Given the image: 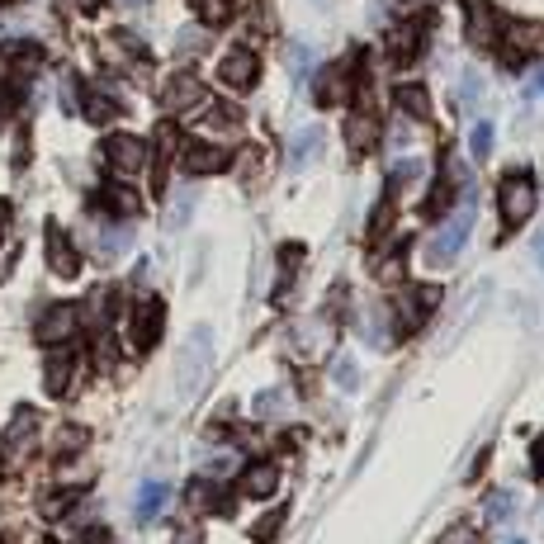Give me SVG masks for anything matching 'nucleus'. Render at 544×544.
Returning a JSON list of instances; mask_svg holds the SVG:
<instances>
[{
    "instance_id": "obj_11",
    "label": "nucleus",
    "mask_w": 544,
    "mask_h": 544,
    "mask_svg": "<svg viewBox=\"0 0 544 544\" xmlns=\"http://www.w3.org/2000/svg\"><path fill=\"white\" fill-rule=\"evenodd\" d=\"M180 161H185L189 176H218L232 156H228L223 147H213V143H185V147H180Z\"/></svg>"
},
{
    "instance_id": "obj_7",
    "label": "nucleus",
    "mask_w": 544,
    "mask_h": 544,
    "mask_svg": "<svg viewBox=\"0 0 544 544\" xmlns=\"http://www.w3.org/2000/svg\"><path fill=\"white\" fill-rule=\"evenodd\" d=\"M161 322H166V304L161 298H138L133 308V322H128V341L133 350H152L161 341Z\"/></svg>"
},
{
    "instance_id": "obj_31",
    "label": "nucleus",
    "mask_w": 544,
    "mask_h": 544,
    "mask_svg": "<svg viewBox=\"0 0 544 544\" xmlns=\"http://www.w3.org/2000/svg\"><path fill=\"white\" fill-rule=\"evenodd\" d=\"M530 469H535V478L544 483V435L535 441V450H530Z\"/></svg>"
},
{
    "instance_id": "obj_6",
    "label": "nucleus",
    "mask_w": 544,
    "mask_h": 544,
    "mask_svg": "<svg viewBox=\"0 0 544 544\" xmlns=\"http://www.w3.org/2000/svg\"><path fill=\"white\" fill-rule=\"evenodd\" d=\"M34 435H38V412H34V407H19L15 426L5 435V469H24V464H29V454L38 445Z\"/></svg>"
},
{
    "instance_id": "obj_2",
    "label": "nucleus",
    "mask_w": 544,
    "mask_h": 544,
    "mask_svg": "<svg viewBox=\"0 0 544 544\" xmlns=\"http://www.w3.org/2000/svg\"><path fill=\"white\" fill-rule=\"evenodd\" d=\"M469 228H474V189H464V204H459L441 228L431 232V241H426V265H435V270H445V265H454V256L464 251V241H469Z\"/></svg>"
},
{
    "instance_id": "obj_3",
    "label": "nucleus",
    "mask_w": 544,
    "mask_h": 544,
    "mask_svg": "<svg viewBox=\"0 0 544 544\" xmlns=\"http://www.w3.org/2000/svg\"><path fill=\"white\" fill-rule=\"evenodd\" d=\"M497 208H502V223L507 228H521L526 218L535 213V180L530 171H511L497 189Z\"/></svg>"
},
{
    "instance_id": "obj_16",
    "label": "nucleus",
    "mask_w": 544,
    "mask_h": 544,
    "mask_svg": "<svg viewBox=\"0 0 544 544\" xmlns=\"http://www.w3.org/2000/svg\"><path fill=\"white\" fill-rule=\"evenodd\" d=\"M421 43H426V19H407L402 29L393 34V43H389L393 62H417L421 58Z\"/></svg>"
},
{
    "instance_id": "obj_34",
    "label": "nucleus",
    "mask_w": 544,
    "mask_h": 544,
    "mask_svg": "<svg viewBox=\"0 0 544 544\" xmlns=\"http://www.w3.org/2000/svg\"><path fill=\"white\" fill-rule=\"evenodd\" d=\"M478 95H483V80H478V76H464V100L474 104Z\"/></svg>"
},
{
    "instance_id": "obj_24",
    "label": "nucleus",
    "mask_w": 544,
    "mask_h": 544,
    "mask_svg": "<svg viewBox=\"0 0 544 544\" xmlns=\"http://www.w3.org/2000/svg\"><path fill=\"white\" fill-rule=\"evenodd\" d=\"M421 171H426V166H421L417 156L398 161V166L389 171V195H398V189H407V185H417V180H421Z\"/></svg>"
},
{
    "instance_id": "obj_26",
    "label": "nucleus",
    "mask_w": 544,
    "mask_h": 544,
    "mask_svg": "<svg viewBox=\"0 0 544 544\" xmlns=\"http://www.w3.org/2000/svg\"><path fill=\"white\" fill-rule=\"evenodd\" d=\"M469 152H474V161H487V156H493V123H487V119L474 123V133H469Z\"/></svg>"
},
{
    "instance_id": "obj_22",
    "label": "nucleus",
    "mask_w": 544,
    "mask_h": 544,
    "mask_svg": "<svg viewBox=\"0 0 544 544\" xmlns=\"http://www.w3.org/2000/svg\"><path fill=\"white\" fill-rule=\"evenodd\" d=\"M398 109H407L417 123H426V119H431V95H426V86H398Z\"/></svg>"
},
{
    "instance_id": "obj_1",
    "label": "nucleus",
    "mask_w": 544,
    "mask_h": 544,
    "mask_svg": "<svg viewBox=\"0 0 544 544\" xmlns=\"http://www.w3.org/2000/svg\"><path fill=\"white\" fill-rule=\"evenodd\" d=\"M208 365H213V326H195L176 350V398L180 402H189L204 389Z\"/></svg>"
},
{
    "instance_id": "obj_25",
    "label": "nucleus",
    "mask_w": 544,
    "mask_h": 544,
    "mask_svg": "<svg viewBox=\"0 0 544 544\" xmlns=\"http://www.w3.org/2000/svg\"><path fill=\"white\" fill-rule=\"evenodd\" d=\"M114 114H119V100L114 95H104V91H91L86 95V119L91 123H109Z\"/></svg>"
},
{
    "instance_id": "obj_30",
    "label": "nucleus",
    "mask_w": 544,
    "mask_h": 544,
    "mask_svg": "<svg viewBox=\"0 0 544 544\" xmlns=\"http://www.w3.org/2000/svg\"><path fill=\"white\" fill-rule=\"evenodd\" d=\"M332 379H336L346 393H350V389H360V369H356V360H350V356H341V360L332 365Z\"/></svg>"
},
{
    "instance_id": "obj_4",
    "label": "nucleus",
    "mask_w": 544,
    "mask_h": 544,
    "mask_svg": "<svg viewBox=\"0 0 544 544\" xmlns=\"http://www.w3.org/2000/svg\"><path fill=\"white\" fill-rule=\"evenodd\" d=\"M497 48H502V62L516 71V67H526L535 52L544 48V24H535V19H516V24H507V34L497 38Z\"/></svg>"
},
{
    "instance_id": "obj_17",
    "label": "nucleus",
    "mask_w": 544,
    "mask_h": 544,
    "mask_svg": "<svg viewBox=\"0 0 544 544\" xmlns=\"http://www.w3.org/2000/svg\"><path fill=\"white\" fill-rule=\"evenodd\" d=\"M346 147L356 152V156H365V152L379 147V123H374V114H350V119H346Z\"/></svg>"
},
{
    "instance_id": "obj_10",
    "label": "nucleus",
    "mask_w": 544,
    "mask_h": 544,
    "mask_svg": "<svg viewBox=\"0 0 544 544\" xmlns=\"http://www.w3.org/2000/svg\"><path fill=\"white\" fill-rule=\"evenodd\" d=\"M256 76H261V62H256L251 48H232L228 58L218 62V80H223V86H232V91H251Z\"/></svg>"
},
{
    "instance_id": "obj_15",
    "label": "nucleus",
    "mask_w": 544,
    "mask_h": 544,
    "mask_svg": "<svg viewBox=\"0 0 544 544\" xmlns=\"http://www.w3.org/2000/svg\"><path fill=\"white\" fill-rule=\"evenodd\" d=\"M241 497H270L280 487V469L270 464V459H256V464H247L241 469Z\"/></svg>"
},
{
    "instance_id": "obj_33",
    "label": "nucleus",
    "mask_w": 544,
    "mask_h": 544,
    "mask_svg": "<svg viewBox=\"0 0 544 544\" xmlns=\"http://www.w3.org/2000/svg\"><path fill=\"white\" fill-rule=\"evenodd\" d=\"M526 100H544V67L530 76V86H526Z\"/></svg>"
},
{
    "instance_id": "obj_21",
    "label": "nucleus",
    "mask_w": 544,
    "mask_h": 544,
    "mask_svg": "<svg viewBox=\"0 0 544 544\" xmlns=\"http://www.w3.org/2000/svg\"><path fill=\"white\" fill-rule=\"evenodd\" d=\"M71 350H58V356H48V393H67V384H71Z\"/></svg>"
},
{
    "instance_id": "obj_28",
    "label": "nucleus",
    "mask_w": 544,
    "mask_h": 544,
    "mask_svg": "<svg viewBox=\"0 0 544 544\" xmlns=\"http://www.w3.org/2000/svg\"><path fill=\"white\" fill-rule=\"evenodd\" d=\"M189 5H195V15L204 24H223L232 15V0H189Z\"/></svg>"
},
{
    "instance_id": "obj_13",
    "label": "nucleus",
    "mask_w": 544,
    "mask_h": 544,
    "mask_svg": "<svg viewBox=\"0 0 544 544\" xmlns=\"http://www.w3.org/2000/svg\"><path fill=\"white\" fill-rule=\"evenodd\" d=\"M464 19H469V38L478 48L497 43V10H493V0H464Z\"/></svg>"
},
{
    "instance_id": "obj_36",
    "label": "nucleus",
    "mask_w": 544,
    "mask_h": 544,
    "mask_svg": "<svg viewBox=\"0 0 544 544\" xmlns=\"http://www.w3.org/2000/svg\"><path fill=\"white\" fill-rule=\"evenodd\" d=\"M535 261H539V270H544V232L535 237Z\"/></svg>"
},
{
    "instance_id": "obj_8",
    "label": "nucleus",
    "mask_w": 544,
    "mask_h": 544,
    "mask_svg": "<svg viewBox=\"0 0 544 544\" xmlns=\"http://www.w3.org/2000/svg\"><path fill=\"white\" fill-rule=\"evenodd\" d=\"M104 161L119 180H128V176L143 171L147 147H143V138H133V133H114V138H104Z\"/></svg>"
},
{
    "instance_id": "obj_5",
    "label": "nucleus",
    "mask_w": 544,
    "mask_h": 544,
    "mask_svg": "<svg viewBox=\"0 0 544 544\" xmlns=\"http://www.w3.org/2000/svg\"><path fill=\"white\" fill-rule=\"evenodd\" d=\"M356 76H360V58H356V52L341 58V62H332V67L317 76V104L326 109V104L350 100V95H356Z\"/></svg>"
},
{
    "instance_id": "obj_23",
    "label": "nucleus",
    "mask_w": 544,
    "mask_h": 544,
    "mask_svg": "<svg viewBox=\"0 0 544 544\" xmlns=\"http://www.w3.org/2000/svg\"><path fill=\"white\" fill-rule=\"evenodd\" d=\"M171 497V487L166 483H143V493H138V521H152V516L161 511V502H166Z\"/></svg>"
},
{
    "instance_id": "obj_29",
    "label": "nucleus",
    "mask_w": 544,
    "mask_h": 544,
    "mask_svg": "<svg viewBox=\"0 0 544 544\" xmlns=\"http://www.w3.org/2000/svg\"><path fill=\"white\" fill-rule=\"evenodd\" d=\"M289 67H293V80H308V71H313V48H308V43H289Z\"/></svg>"
},
{
    "instance_id": "obj_35",
    "label": "nucleus",
    "mask_w": 544,
    "mask_h": 544,
    "mask_svg": "<svg viewBox=\"0 0 544 544\" xmlns=\"http://www.w3.org/2000/svg\"><path fill=\"white\" fill-rule=\"evenodd\" d=\"M176 544H204V535H199V526H185V530L176 535Z\"/></svg>"
},
{
    "instance_id": "obj_18",
    "label": "nucleus",
    "mask_w": 544,
    "mask_h": 544,
    "mask_svg": "<svg viewBox=\"0 0 544 544\" xmlns=\"http://www.w3.org/2000/svg\"><path fill=\"white\" fill-rule=\"evenodd\" d=\"M76 322H80V313H76L71 304H62V308L43 313V322H38V336H43V341H67V336L76 332Z\"/></svg>"
},
{
    "instance_id": "obj_14",
    "label": "nucleus",
    "mask_w": 544,
    "mask_h": 544,
    "mask_svg": "<svg viewBox=\"0 0 544 544\" xmlns=\"http://www.w3.org/2000/svg\"><path fill=\"white\" fill-rule=\"evenodd\" d=\"M199 100H204V86H199V76H189V71L171 76L166 91H161V104H166L171 114H185V109H195Z\"/></svg>"
},
{
    "instance_id": "obj_38",
    "label": "nucleus",
    "mask_w": 544,
    "mask_h": 544,
    "mask_svg": "<svg viewBox=\"0 0 544 544\" xmlns=\"http://www.w3.org/2000/svg\"><path fill=\"white\" fill-rule=\"evenodd\" d=\"M511 544H526V539H511Z\"/></svg>"
},
{
    "instance_id": "obj_37",
    "label": "nucleus",
    "mask_w": 544,
    "mask_h": 544,
    "mask_svg": "<svg viewBox=\"0 0 544 544\" xmlns=\"http://www.w3.org/2000/svg\"><path fill=\"white\" fill-rule=\"evenodd\" d=\"M5 218H10V213H5V204H0V232H5Z\"/></svg>"
},
{
    "instance_id": "obj_20",
    "label": "nucleus",
    "mask_w": 544,
    "mask_h": 544,
    "mask_svg": "<svg viewBox=\"0 0 544 544\" xmlns=\"http://www.w3.org/2000/svg\"><path fill=\"white\" fill-rule=\"evenodd\" d=\"M100 204H104L109 213H114V218H133V213L143 208V204H138V195H133V189H123V185H109L104 195H100Z\"/></svg>"
},
{
    "instance_id": "obj_9",
    "label": "nucleus",
    "mask_w": 544,
    "mask_h": 544,
    "mask_svg": "<svg viewBox=\"0 0 544 544\" xmlns=\"http://www.w3.org/2000/svg\"><path fill=\"white\" fill-rule=\"evenodd\" d=\"M435 304H441V289H431V284L402 289V298H398V332H402V336H412Z\"/></svg>"
},
{
    "instance_id": "obj_19",
    "label": "nucleus",
    "mask_w": 544,
    "mask_h": 544,
    "mask_svg": "<svg viewBox=\"0 0 544 544\" xmlns=\"http://www.w3.org/2000/svg\"><path fill=\"white\" fill-rule=\"evenodd\" d=\"M317 147H322V128H298L289 138V171H304Z\"/></svg>"
},
{
    "instance_id": "obj_32",
    "label": "nucleus",
    "mask_w": 544,
    "mask_h": 544,
    "mask_svg": "<svg viewBox=\"0 0 544 544\" xmlns=\"http://www.w3.org/2000/svg\"><path fill=\"white\" fill-rule=\"evenodd\" d=\"M80 441H86V431H80V426H67L62 431V450H80Z\"/></svg>"
},
{
    "instance_id": "obj_27",
    "label": "nucleus",
    "mask_w": 544,
    "mask_h": 544,
    "mask_svg": "<svg viewBox=\"0 0 544 544\" xmlns=\"http://www.w3.org/2000/svg\"><path fill=\"white\" fill-rule=\"evenodd\" d=\"M511 511H516V493H507V487H497V493L487 497V521H493V526H502Z\"/></svg>"
},
{
    "instance_id": "obj_12",
    "label": "nucleus",
    "mask_w": 544,
    "mask_h": 544,
    "mask_svg": "<svg viewBox=\"0 0 544 544\" xmlns=\"http://www.w3.org/2000/svg\"><path fill=\"white\" fill-rule=\"evenodd\" d=\"M48 265H52V275H62V280H76V270H80V256L71 247V237L58 223H48Z\"/></svg>"
}]
</instances>
